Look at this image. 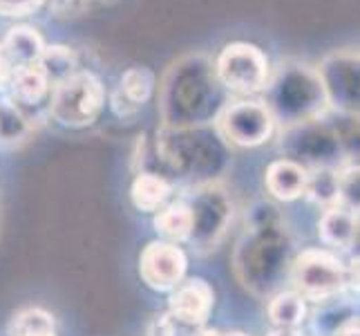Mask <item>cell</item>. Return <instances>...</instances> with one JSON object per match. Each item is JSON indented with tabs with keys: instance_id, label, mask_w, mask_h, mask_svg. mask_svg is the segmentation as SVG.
Masks as SVG:
<instances>
[{
	"instance_id": "6da1fadb",
	"label": "cell",
	"mask_w": 360,
	"mask_h": 336,
	"mask_svg": "<svg viewBox=\"0 0 360 336\" xmlns=\"http://www.w3.org/2000/svg\"><path fill=\"white\" fill-rule=\"evenodd\" d=\"M103 106V85L90 72H74L56 81L52 94V115L70 128L88 126Z\"/></svg>"
},
{
	"instance_id": "7a4b0ae2",
	"label": "cell",
	"mask_w": 360,
	"mask_h": 336,
	"mask_svg": "<svg viewBox=\"0 0 360 336\" xmlns=\"http://www.w3.org/2000/svg\"><path fill=\"white\" fill-rule=\"evenodd\" d=\"M293 282L304 301H327V298L342 292L347 285V271L340 260L329 254L311 249L295 258Z\"/></svg>"
},
{
	"instance_id": "3957f363",
	"label": "cell",
	"mask_w": 360,
	"mask_h": 336,
	"mask_svg": "<svg viewBox=\"0 0 360 336\" xmlns=\"http://www.w3.org/2000/svg\"><path fill=\"white\" fill-rule=\"evenodd\" d=\"M217 74L235 92H257L266 83V58L255 45L233 43L219 54Z\"/></svg>"
},
{
	"instance_id": "277c9868",
	"label": "cell",
	"mask_w": 360,
	"mask_h": 336,
	"mask_svg": "<svg viewBox=\"0 0 360 336\" xmlns=\"http://www.w3.org/2000/svg\"><path fill=\"white\" fill-rule=\"evenodd\" d=\"M219 128L233 144L259 146L273 132V115L259 101H240L224 110L219 117Z\"/></svg>"
},
{
	"instance_id": "5b68a950",
	"label": "cell",
	"mask_w": 360,
	"mask_h": 336,
	"mask_svg": "<svg viewBox=\"0 0 360 336\" xmlns=\"http://www.w3.org/2000/svg\"><path fill=\"white\" fill-rule=\"evenodd\" d=\"M141 280L155 292H170L184 280L186 273V256L172 242L157 240L150 242L139 258Z\"/></svg>"
},
{
	"instance_id": "8992f818",
	"label": "cell",
	"mask_w": 360,
	"mask_h": 336,
	"mask_svg": "<svg viewBox=\"0 0 360 336\" xmlns=\"http://www.w3.org/2000/svg\"><path fill=\"white\" fill-rule=\"evenodd\" d=\"M213 309V290L202 278L179 282L175 294L170 296V316L186 323V325H202Z\"/></svg>"
},
{
	"instance_id": "52a82bcc",
	"label": "cell",
	"mask_w": 360,
	"mask_h": 336,
	"mask_svg": "<svg viewBox=\"0 0 360 336\" xmlns=\"http://www.w3.org/2000/svg\"><path fill=\"white\" fill-rule=\"evenodd\" d=\"M307 178L309 173L289 159H280L273 161L266 170V189L269 193L282 202H291L297 200L300 195H304L307 189Z\"/></svg>"
},
{
	"instance_id": "ba28073f",
	"label": "cell",
	"mask_w": 360,
	"mask_h": 336,
	"mask_svg": "<svg viewBox=\"0 0 360 336\" xmlns=\"http://www.w3.org/2000/svg\"><path fill=\"white\" fill-rule=\"evenodd\" d=\"M356 227H358V218L354 213V209L333 204L325 211V216L320 218L318 233H320V240L329 247L349 249L356 240Z\"/></svg>"
},
{
	"instance_id": "9c48e42d",
	"label": "cell",
	"mask_w": 360,
	"mask_h": 336,
	"mask_svg": "<svg viewBox=\"0 0 360 336\" xmlns=\"http://www.w3.org/2000/svg\"><path fill=\"white\" fill-rule=\"evenodd\" d=\"M0 47H3V56L9 68L11 66L22 68V66L39 63V58L45 49L41 36L30 27H14L7 34L5 45H0Z\"/></svg>"
},
{
	"instance_id": "30bf717a",
	"label": "cell",
	"mask_w": 360,
	"mask_h": 336,
	"mask_svg": "<svg viewBox=\"0 0 360 336\" xmlns=\"http://www.w3.org/2000/svg\"><path fill=\"white\" fill-rule=\"evenodd\" d=\"M155 229L168 242H181L186 238H191V233L195 231V213L191 211V206H186L181 202L170 204L157 213Z\"/></svg>"
},
{
	"instance_id": "8fae6325",
	"label": "cell",
	"mask_w": 360,
	"mask_h": 336,
	"mask_svg": "<svg viewBox=\"0 0 360 336\" xmlns=\"http://www.w3.org/2000/svg\"><path fill=\"white\" fill-rule=\"evenodd\" d=\"M168 195H170L168 182L159 175H153V173H141V175L132 182V191H130L132 204L139 211H143V213H155V211H159L168 200Z\"/></svg>"
},
{
	"instance_id": "7c38bea8",
	"label": "cell",
	"mask_w": 360,
	"mask_h": 336,
	"mask_svg": "<svg viewBox=\"0 0 360 336\" xmlns=\"http://www.w3.org/2000/svg\"><path fill=\"white\" fill-rule=\"evenodd\" d=\"M307 316L304 298L297 292H282L269 305V318L278 330H295Z\"/></svg>"
},
{
	"instance_id": "4fadbf2b",
	"label": "cell",
	"mask_w": 360,
	"mask_h": 336,
	"mask_svg": "<svg viewBox=\"0 0 360 336\" xmlns=\"http://www.w3.org/2000/svg\"><path fill=\"white\" fill-rule=\"evenodd\" d=\"M11 85H14L16 99H20L22 104L32 106V104H39L41 99L47 94L49 79L39 63H32V66H22V68L14 70Z\"/></svg>"
},
{
	"instance_id": "5bb4252c",
	"label": "cell",
	"mask_w": 360,
	"mask_h": 336,
	"mask_svg": "<svg viewBox=\"0 0 360 336\" xmlns=\"http://www.w3.org/2000/svg\"><path fill=\"white\" fill-rule=\"evenodd\" d=\"M9 336H56L54 318L45 309L30 307L14 316L9 325Z\"/></svg>"
},
{
	"instance_id": "9a60e30c",
	"label": "cell",
	"mask_w": 360,
	"mask_h": 336,
	"mask_svg": "<svg viewBox=\"0 0 360 336\" xmlns=\"http://www.w3.org/2000/svg\"><path fill=\"white\" fill-rule=\"evenodd\" d=\"M304 195H309L311 202L322 206L340 204V173H333L327 168L316 170L314 175L307 178Z\"/></svg>"
},
{
	"instance_id": "2e32d148",
	"label": "cell",
	"mask_w": 360,
	"mask_h": 336,
	"mask_svg": "<svg viewBox=\"0 0 360 336\" xmlns=\"http://www.w3.org/2000/svg\"><path fill=\"white\" fill-rule=\"evenodd\" d=\"M153 85H155V77L150 70L146 68H132L123 74L121 81V97L132 108H139L141 104H146L153 94Z\"/></svg>"
},
{
	"instance_id": "e0dca14e",
	"label": "cell",
	"mask_w": 360,
	"mask_h": 336,
	"mask_svg": "<svg viewBox=\"0 0 360 336\" xmlns=\"http://www.w3.org/2000/svg\"><path fill=\"white\" fill-rule=\"evenodd\" d=\"M43 5V0H0L3 16H27Z\"/></svg>"
},
{
	"instance_id": "ac0fdd59",
	"label": "cell",
	"mask_w": 360,
	"mask_h": 336,
	"mask_svg": "<svg viewBox=\"0 0 360 336\" xmlns=\"http://www.w3.org/2000/svg\"><path fill=\"white\" fill-rule=\"evenodd\" d=\"M336 336H358V321L356 318L347 321L345 325L336 332Z\"/></svg>"
},
{
	"instance_id": "d6986e66",
	"label": "cell",
	"mask_w": 360,
	"mask_h": 336,
	"mask_svg": "<svg viewBox=\"0 0 360 336\" xmlns=\"http://www.w3.org/2000/svg\"><path fill=\"white\" fill-rule=\"evenodd\" d=\"M193 336H226V334H221V332H217V330H202V332H197V334H193Z\"/></svg>"
},
{
	"instance_id": "ffe728a7",
	"label": "cell",
	"mask_w": 360,
	"mask_h": 336,
	"mask_svg": "<svg viewBox=\"0 0 360 336\" xmlns=\"http://www.w3.org/2000/svg\"><path fill=\"white\" fill-rule=\"evenodd\" d=\"M271 336H295V330H278V332H273Z\"/></svg>"
},
{
	"instance_id": "44dd1931",
	"label": "cell",
	"mask_w": 360,
	"mask_h": 336,
	"mask_svg": "<svg viewBox=\"0 0 360 336\" xmlns=\"http://www.w3.org/2000/svg\"><path fill=\"white\" fill-rule=\"evenodd\" d=\"M226 336H244V334H226Z\"/></svg>"
}]
</instances>
